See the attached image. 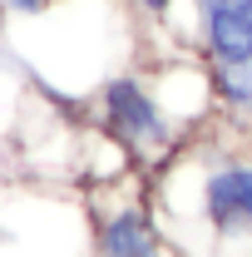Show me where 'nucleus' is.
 <instances>
[{
    "label": "nucleus",
    "instance_id": "nucleus-6",
    "mask_svg": "<svg viewBox=\"0 0 252 257\" xmlns=\"http://www.w3.org/2000/svg\"><path fill=\"white\" fill-rule=\"evenodd\" d=\"M213 89H218V109L252 114V64H213Z\"/></svg>",
    "mask_w": 252,
    "mask_h": 257
},
{
    "label": "nucleus",
    "instance_id": "nucleus-3",
    "mask_svg": "<svg viewBox=\"0 0 252 257\" xmlns=\"http://www.w3.org/2000/svg\"><path fill=\"white\" fill-rule=\"evenodd\" d=\"M149 89H154L163 119L178 128V139L188 128H203L218 114V89H213V64L198 50H168L149 64Z\"/></svg>",
    "mask_w": 252,
    "mask_h": 257
},
{
    "label": "nucleus",
    "instance_id": "nucleus-7",
    "mask_svg": "<svg viewBox=\"0 0 252 257\" xmlns=\"http://www.w3.org/2000/svg\"><path fill=\"white\" fill-rule=\"evenodd\" d=\"M124 5L134 10V20H144V25H168L173 10H178V0H124Z\"/></svg>",
    "mask_w": 252,
    "mask_h": 257
},
{
    "label": "nucleus",
    "instance_id": "nucleus-2",
    "mask_svg": "<svg viewBox=\"0 0 252 257\" xmlns=\"http://www.w3.org/2000/svg\"><path fill=\"white\" fill-rule=\"evenodd\" d=\"M173 168L193 188V218L213 237H252V159H203V149H173Z\"/></svg>",
    "mask_w": 252,
    "mask_h": 257
},
{
    "label": "nucleus",
    "instance_id": "nucleus-4",
    "mask_svg": "<svg viewBox=\"0 0 252 257\" xmlns=\"http://www.w3.org/2000/svg\"><path fill=\"white\" fill-rule=\"evenodd\" d=\"M193 45L208 64H252V0H188Z\"/></svg>",
    "mask_w": 252,
    "mask_h": 257
},
{
    "label": "nucleus",
    "instance_id": "nucleus-5",
    "mask_svg": "<svg viewBox=\"0 0 252 257\" xmlns=\"http://www.w3.org/2000/svg\"><path fill=\"white\" fill-rule=\"evenodd\" d=\"M94 257H163V227L149 193L99 213L94 223Z\"/></svg>",
    "mask_w": 252,
    "mask_h": 257
},
{
    "label": "nucleus",
    "instance_id": "nucleus-1",
    "mask_svg": "<svg viewBox=\"0 0 252 257\" xmlns=\"http://www.w3.org/2000/svg\"><path fill=\"white\" fill-rule=\"evenodd\" d=\"M89 104H94V124H104L114 139H124L139 163H158V159H168V154L183 144L178 128L163 119L154 89H149V79H144L139 69L109 74L94 94H89Z\"/></svg>",
    "mask_w": 252,
    "mask_h": 257
}]
</instances>
